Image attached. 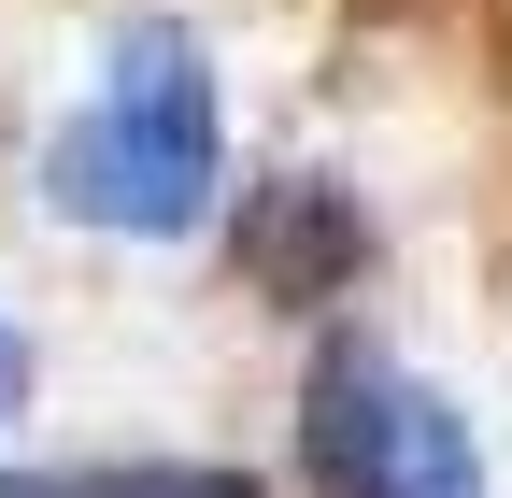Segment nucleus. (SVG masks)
Listing matches in <instances>:
<instances>
[{"label":"nucleus","instance_id":"obj_4","mask_svg":"<svg viewBox=\"0 0 512 498\" xmlns=\"http://www.w3.org/2000/svg\"><path fill=\"white\" fill-rule=\"evenodd\" d=\"M15 385H29V342H15V328H0V413H15Z\"/></svg>","mask_w":512,"mask_h":498},{"label":"nucleus","instance_id":"obj_2","mask_svg":"<svg viewBox=\"0 0 512 498\" xmlns=\"http://www.w3.org/2000/svg\"><path fill=\"white\" fill-rule=\"evenodd\" d=\"M299 442H313V470H328L342 498H484L470 413L441 399V385H413L399 356H370V342H328V356H313Z\"/></svg>","mask_w":512,"mask_h":498},{"label":"nucleus","instance_id":"obj_3","mask_svg":"<svg viewBox=\"0 0 512 498\" xmlns=\"http://www.w3.org/2000/svg\"><path fill=\"white\" fill-rule=\"evenodd\" d=\"M0 498H256L242 470H15Z\"/></svg>","mask_w":512,"mask_h":498},{"label":"nucleus","instance_id":"obj_1","mask_svg":"<svg viewBox=\"0 0 512 498\" xmlns=\"http://www.w3.org/2000/svg\"><path fill=\"white\" fill-rule=\"evenodd\" d=\"M214 72H200V43L185 29H128L100 57V86L86 114L43 143V200L72 214V228H128V242H185L214 214Z\"/></svg>","mask_w":512,"mask_h":498}]
</instances>
